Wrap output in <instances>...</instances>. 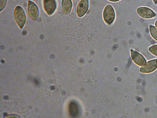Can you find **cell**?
<instances>
[{
  "instance_id": "d6986e66",
  "label": "cell",
  "mask_w": 157,
  "mask_h": 118,
  "mask_svg": "<svg viewBox=\"0 0 157 118\" xmlns=\"http://www.w3.org/2000/svg\"><path fill=\"white\" fill-rule=\"evenodd\" d=\"M155 25L157 27V20L155 22Z\"/></svg>"
},
{
  "instance_id": "8fae6325",
  "label": "cell",
  "mask_w": 157,
  "mask_h": 118,
  "mask_svg": "<svg viewBox=\"0 0 157 118\" xmlns=\"http://www.w3.org/2000/svg\"><path fill=\"white\" fill-rule=\"evenodd\" d=\"M150 31L151 36L157 41V29L154 26L151 25L150 26Z\"/></svg>"
},
{
  "instance_id": "ba28073f",
  "label": "cell",
  "mask_w": 157,
  "mask_h": 118,
  "mask_svg": "<svg viewBox=\"0 0 157 118\" xmlns=\"http://www.w3.org/2000/svg\"><path fill=\"white\" fill-rule=\"evenodd\" d=\"M131 52L132 59L136 64L141 66L146 63L145 58L141 54L132 49L131 50Z\"/></svg>"
},
{
  "instance_id": "ac0fdd59",
  "label": "cell",
  "mask_w": 157,
  "mask_h": 118,
  "mask_svg": "<svg viewBox=\"0 0 157 118\" xmlns=\"http://www.w3.org/2000/svg\"><path fill=\"white\" fill-rule=\"evenodd\" d=\"M155 4L157 3V0H153Z\"/></svg>"
},
{
  "instance_id": "2e32d148",
  "label": "cell",
  "mask_w": 157,
  "mask_h": 118,
  "mask_svg": "<svg viewBox=\"0 0 157 118\" xmlns=\"http://www.w3.org/2000/svg\"><path fill=\"white\" fill-rule=\"evenodd\" d=\"M4 98L5 99H8V97L7 96H4Z\"/></svg>"
},
{
  "instance_id": "52a82bcc",
  "label": "cell",
  "mask_w": 157,
  "mask_h": 118,
  "mask_svg": "<svg viewBox=\"0 0 157 118\" xmlns=\"http://www.w3.org/2000/svg\"><path fill=\"white\" fill-rule=\"evenodd\" d=\"M138 14L145 18H149L155 16V13L151 9L146 7H140L137 9Z\"/></svg>"
},
{
  "instance_id": "3957f363",
  "label": "cell",
  "mask_w": 157,
  "mask_h": 118,
  "mask_svg": "<svg viewBox=\"0 0 157 118\" xmlns=\"http://www.w3.org/2000/svg\"><path fill=\"white\" fill-rule=\"evenodd\" d=\"M28 10L30 18L33 20H36L39 16V11L36 4L32 2L29 1Z\"/></svg>"
},
{
  "instance_id": "5bb4252c",
  "label": "cell",
  "mask_w": 157,
  "mask_h": 118,
  "mask_svg": "<svg viewBox=\"0 0 157 118\" xmlns=\"http://www.w3.org/2000/svg\"><path fill=\"white\" fill-rule=\"evenodd\" d=\"M34 81L36 84V85L39 84V82L36 79H34Z\"/></svg>"
},
{
  "instance_id": "5b68a950",
  "label": "cell",
  "mask_w": 157,
  "mask_h": 118,
  "mask_svg": "<svg viewBox=\"0 0 157 118\" xmlns=\"http://www.w3.org/2000/svg\"><path fill=\"white\" fill-rule=\"evenodd\" d=\"M89 0H81L77 7V13L79 17L83 16L86 13L88 8Z\"/></svg>"
},
{
  "instance_id": "7a4b0ae2",
  "label": "cell",
  "mask_w": 157,
  "mask_h": 118,
  "mask_svg": "<svg viewBox=\"0 0 157 118\" xmlns=\"http://www.w3.org/2000/svg\"><path fill=\"white\" fill-rule=\"evenodd\" d=\"M103 18L105 22L109 25L112 24L114 21L115 12L111 5H108L105 7L103 12Z\"/></svg>"
},
{
  "instance_id": "4fadbf2b",
  "label": "cell",
  "mask_w": 157,
  "mask_h": 118,
  "mask_svg": "<svg viewBox=\"0 0 157 118\" xmlns=\"http://www.w3.org/2000/svg\"><path fill=\"white\" fill-rule=\"evenodd\" d=\"M6 0H0V11L3 10L5 6Z\"/></svg>"
},
{
  "instance_id": "9a60e30c",
  "label": "cell",
  "mask_w": 157,
  "mask_h": 118,
  "mask_svg": "<svg viewBox=\"0 0 157 118\" xmlns=\"http://www.w3.org/2000/svg\"><path fill=\"white\" fill-rule=\"evenodd\" d=\"M50 88L52 90H54L55 89V87L54 86H51L50 87Z\"/></svg>"
},
{
  "instance_id": "e0dca14e",
  "label": "cell",
  "mask_w": 157,
  "mask_h": 118,
  "mask_svg": "<svg viewBox=\"0 0 157 118\" xmlns=\"http://www.w3.org/2000/svg\"><path fill=\"white\" fill-rule=\"evenodd\" d=\"M109 1H112V2H117V1H118L120 0H108Z\"/></svg>"
},
{
  "instance_id": "7c38bea8",
  "label": "cell",
  "mask_w": 157,
  "mask_h": 118,
  "mask_svg": "<svg viewBox=\"0 0 157 118\" xmlns=\"http://www.w3.org/2000/svg\"><path fill=\"white\" fill-rule=\"evenodd\" d=\"M149 50L153 54L157 56V45H154L150 47Z\"/></svg>"
},
{
  "instance_id": "30bf717a",
  "label": "cell",
  "mask_w": 157,
  "mask_h": 118,
  "mask_svg": "<svg viewBox=\"0 0 157 118\" xmlns=\"http://www.w3.org/2000/svg\"><path fill=\"white\" fill-rule=\"evenodd\" d=\"M72 2L71 0H62L61 6L64 13L67 14L71 12L72 7Z\"/></svg>"
},
{
  "instance_id": "9c48e42d",
  "label": "cell",
  "mask_w": 157,
  "mask_h": 118,
  "mask_svg": "<svg viewBox=\"0 0 157 118\" xmlns=\"http://www.w3.org/2000/svg\"><path fill=\"white\" fill-rule=\"evenodd\" d=\"M69 112L72 117L76 116L79 113L78 106L75 102L72 101L69 105Z\"/></svg>"
},
{
  "instance_id": "8992f818",
  "label": "cell",
  "mask_w": 157,
  "mask_h": 118,
  "mask_svg": "<svg viewBox=\"0 0 157 118\" xmlns=\"http://www.w3.org/2000/svg\"><path fill=\"white\" fill-rule=\"evenodd\" d=\"M157 68V59H156L147 62L140 68V71L142 73H148L153 71Z\"/></svg>"
},
{
  "instance_id": "6da1fadb",
  "label": "cell",
  "mask_w": 157,
  "mask_h": 118,
  "mask_svg": "<svg viewBox=\"0 0 157 118\" xmlns=\"http://www.w3.org/2000/svg\"><path fill=\"white\" fill-rule=\"evenodd\" d=\"M15 20L19 27L22 28L25 23L26 17L25 13L20 6H17L14 12Z\"/></svg>"
},
{
  "instance_id": "277c9868",
  "label": "cell",
  "mask_w": 157,
  "mask_h": 118,
  "mask_svg": "<svg viewBox=\"0 0 157 118\" xmlns=\"http://www.w3.org/2000/svg\"><path fill=\"white\" fill-rule=\"evenodd\" d=\"M43 5L45 11L48 15L54 12L56 7L55 0H43Z\"/></svg>"
}]
</instances>
